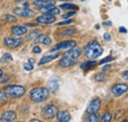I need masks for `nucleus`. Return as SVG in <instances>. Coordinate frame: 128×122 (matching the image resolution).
Listing matches in <instances>:
<instances>
[{"label": "nucleus", "mask_w": 128, "mask_h": 122, "mask_svg": "<svg viewBox=\"0 0 128 122\" xmlns=\"http://www.w3.org/2000/svg\"><path fill=\"white\" fill-rule=\"evenodd\" d=\"M102 53V47L96 40H91L85 47V54L89 59L95 60Z\"/></svg>", "instance_id": "obj_1"}, {"label": "nucleus", "mask_w": 128, "mask_h": 122, "mask_svg": "<svg viewBox=\"0 0 128 122\" xmlns=\"http://www.w3.org/2000/svg\"><path fill=\"white\" fill-rule=\"evenodd\" d=\"M49 96V90L44 87L34 88L30 92V98L34 102H42L46 100Z\"/></svg>", "instance_id": "obj_2"}, {"label": "nucleus", "mask_w": 128, "mask_h": 122, "mask_svg": "<svg viewBox=\"0 0 128 122\" xmlns=\"http://www.w3.org/2000/svg\"><path fill=\"white\" fill-rule=\"evenodd\" d=\"M4 91L6 92L8 98H21L25 94L26 89L20 85H9V86L5 87Z\"/></svg>", "instance_id": "obj_3"}, {"label": "nucleus", "mask_w": 128, "mask_h": 122, "mask_svg": "<svg viewBox=\"0 0 128 122\" xmlns=\"http://www.w3.org/2000/svg\"><path fill=\"white\" fill-rule=\"evenodd\" d=\"M57 112H58V110H57V107L55 106H53V104H48V106H46L42 108V115L44 116V118L49 120V119L54 118L56 116Z\"/></svg>", "instance_id": "obj_4"}, {"label": "nucleus", "mask_w": 128, "mask_h": 122, "mask_svg": "<svg viewBox=\"0 0 128 122\" xmlns=\"http://www.w3.org/2000/svg\"><path fill=\"white\" fill-rule=\"evenodd\" d=\"M14 14L20 16V17H24V18H32L34 16V12L27 8V7H21V8H15L13 10Z\"/></svg>", "instance_id": "obj_5"}, {"label": "nucleus", "mask_w": 128, "mask_h": 122, "mask_svg": "<svg viewBox=\"0 0 128 122\" xmlns=\"http://www.w3.org/2000/svg\"><path fill=\"white\" fill-rule=\"evenodd\" d=\"M4 44L8 47L14 48V47H18L19 46H21L23 44V40L21 38H10V36H8V38H4Z\"/></svg>", "instance_id": "obj_6"}, {"label": "nucleus", "mask_w": 128, "mask_h": 122, "mask_svg": "<svg viewBox=\"0 0 128 122\" xmlns=\"http://www.w3.org/2000/svg\"><path fill=\"white\" fill-rule=\"evenodd\" d=\"M77 62L76 58H73L69 55H65L64 54L62 59L59 61V66L62 67V68H68V67H71L73 65H75Z\"/></svg>", "instance_id": "obj_7"}, {"label": "nucleus", "mask_w": 128, "mask_h": 122, "mask_svg": "<svg viewBox=\"0 0 128 122\" xmlns=\"http://www.w3.org/2000/svg\"><path fill=\"white\" fill-rule=\"evenodd\" d=\"M128 91V85L126 84H116L114 86H112V92L115 96H120L121 94H123L124 92Z\"/></svg>", "instance_id": "obj_8"}, {"label": "nucleus", "mask_w": 128, "mask_h": 122, "mask_svg": "<svg viewBox=\"0 0 128 122\" xmlns=\"http://www.w3.org/2000/svg\"><path fill=\"white\" fill-rule=\"evenodd\" d=\"M75 44H76V42H75V40H64V42H61L57 44L56 46L51 49V51L59 50V49H69V48H71V47H74Z\"/></svg>", "instance_id": "obj_9"}, {"label": "nucleus", "mask_w": 128, "mask_h": 122, "mask_svg": "<svg viewBox=\"0 0 128 122\" xmlns=\"http://www.w3.org/2000/svg\"><path fill=\"white\" fill-rule=\"evenodd\" d=\"M100 104H102V102H100V98H94L87 107V112L88 113H95L96 112V113L98 111V109L100 108Z\"/></svg>", "instance_id": "obj_10"}, {"label": "nucleus", "mask_w": 128, "mask_h": 122, "mask_svg": "<svg viewBox=\"0 0 128 122\" xmlns=\"http://www.w3.org/2000/svg\"><path fill=\"white\" fill-rule=\"evenodd\" d=\"M54 22H55V17L52 15H48L46 13L36 18V23L38 24H52Z\"/></svg>", "instance_id": "obj_11"}, {"label": "nucleus", "mask_w": 128, "mask_h": 122, "mask_svg": "<svg viewBox=\"0 0 128 122\" xmlns=\"http://www.w3.org/2000/svg\"><path fill=\"white\" fill-rule=\"evenodd\" d=\"M58 81H59V80H58L57 77H52V78H50V79L48 80V90H49V92L55 94L56 92L58 91V89H59Z\"/></svg>", "instance_id": "obj_12"}, {"label": "nucleus", "mask_w": 128, "mask_h": 122, "mask_svg": "<svg viewBox=\"0 0 128 122\" xmlns=\"http://www.w3.org/2000/svg\"><path fill=\"white\" fill-rule=\"evenodd\" d=\"M34 42L36 44H46V46H49L51 44V38L49 36H48L46 34H38L34 38Z\"/></svg>", "instance_id": "obj_13"}, {"label": "nucleus", "mask_w": 128, "mask_h": 122, "mask_svg": "<svg viewBox=\"0 0 128 122\" xmlns=\"http://www.w3.org/2000/svg\"><path fill=\"white\" fill-rule=\"evenodd\" d=\"M56 118H57L58 121L60 122H68L70 120L71 116H70V113L67 110H61V111H58L57 112Z\"/></svg>", "instance_id": "obj_14"}, {"label": "nucleus", "mask_w": 128, "mask_h": 122, "mask_svg": "<svg viewBox=\"0 0 128 122\" xmlns=\"http://www.w3.org/2000/svg\"><path fill=\"white\" fill-rule=\"evenodd\" d=\"M1 117L5 120L6 122H10L15 120L17 117V114L15 111H12V110H7V111H4L1 115Z\"/></svg>", "instance_id": "obj_15"}, {"label": "nucleus", "mask_w": 128, "mask_h": 122, "mask_svg": "<svg viewBox=\"0 0 128 122\" xmlns=\"http://www.w3.org/2000/svg\"><path fill=\"white\" fill-rule=\"evenodd\" d=\"M64 54H65V55H69V56H71V57L77 59L81 54H82V51H81V49L79 47H75V46H74V47L69 48L68 51H66Z\"/></svg>", "instance_id": "obj_16"}, {"label": "nucleus", "mask_w": 128, "mask_h": 122, "mask_svg": "<svg viewBox=\"0 0 128 122\" xmlns=\"http://www.w3.org/2000/svg\"><path fill=\"white\" fill-rule=\"evenodd\" d=\"M11 32H13V34L18 36H21L27 34L28 30H27V28L24 27V26H14V27H12Z\"/></svg>", "instance_id": "obj_17"}, {"label": "nucleus", "mask_w": 128, "mask_h": 122, "mask_svg": "<svg viewBox=\"0 0 128 122\" xmlns=\"http://www.w3.org/2000/svg\"><path fill=\"white\" fill-rule=\"evenodd\" d=\"M58 56H59V53H54V54H50V55H46V56H44V57L40 60L38 65H42V64H46V63H48V62H50V61L54 60V59L58 58Z\"/></svg>", "instance_id": "obj_18"}, {"label": "nucleus", "mask_w": 128, "mask_h": 122, "mask_svg": "<svg viewBox=\"0 0 128 122\" xmlns=\"http://www.w3.org/2000/svg\"><path fill=\"white\" fill-rule=\"evenodd\" d=\"M96 64V61L90 59V60L85 61V62H83V63L81 64V69H82V70H89V69L95 67Z\"/></svg>", "instance_id": "obj_19"}, {"label": "nucleus", "mask_w": 128, "mask_h": 122, "mask_svg": "<svg viewBox=\"0 0 128 122\" xmlns=\"http://www.w3.org/2000/svg\"><path fill=\"white\" fill-rule=\"evenodd\" d=\"M49 4H54V2L52 0H34V5L38 8H40V7H44V6H46Z\"/></svg>", "instance_id": "obj_20"}, {"label": "nucleus", "mask_w": 128, "mask_h": 122, "mask_svg": "<svg viewBox=\"0 0 128 122\" xmlns=\"http://www.w3.org/2000/svg\"><path fill=\"white\" fill-rule=\"evenodd\" d=\"M98 119H100V117L98 114H96V112L95 113H88L87 116L85 117V120L87 122H96Z\"/></svg>", "instance_id": "obj_21"}, {"label": "nucleus", "mask_w": 128, "mask_h": 122, "mask_svg": "<svg viewBox=\"0 0 128 122\" xmlns=\"http://www.w3.org/2000/svg\"><path fill=\"white\" fill-rule=\"evenodd\" d=\"M76 32H77V30H76V29H66V30H61V32H59V36H71V34H75Z\"/></svg>", "instance_id": "obj_22"}, {"label": "nucleus", "mask_w": 128, "mask_h": 122, "mask_svg": "<svg viewBox=\"0 0 128 122\" xmlns=\"http://www.w3.org/2000/svg\"><path fill=\"white\" fill-rule=\"evenodd\" d=\"M60 8H61V9H64V10L78 9L77 5H76V4H73V3H65V4H61V5H60Z\"/></svg>", "instance_id": "obj_23"}, {"label": "nucleus", "mask_w": 128, "mask_h": 122, "mask_svg": "<svg viewBox=\"0 0 128 122\" xmlns=\"http://www.w3.org/2000/svg\"><path fill=\"white\" fill-rule=\"evenodd\" d=\"M112 113H110V111H108V112H104V113L102 114L100 120H102V122H110V120H112Z\"/></svg>", "instance_id": "obj_24"}, {"label": "nucleus", "mask_w": 128, "mask_h": 122, "mask_svg": "<svg viewBox=\"0 0 128 122\" xmlns=\"http://www.w3.org/2000/svg\"><path fill=\"white\" fill-rule=\"evenodd\" d=\"M2 18H3L4 20H6L7 22H12V23L17 22V18L15 16L11 15V14H5V15L2 16Z\"/></svg>", "instance_id": "obj_25"}, {"label": "nucleus", "mask_w": 128, "mask_h": 122, "mask_svg": "<svg viewBox=\"0 0 128 122\" xmlns=\"http://www.w3.org/2000/svg\"><path fill=\"white\" fill-rule=\"evenodd\" d=\"M59 13H60V10H59V8H57V7H53V8H51L50 10H48V12H46V14L52 15V16L58 15Z\"/></svg>", "instance_id": "obj_26"}, {"label": "nucleus", "mask_w": 128, "mask_h": 122, "mask_svg": "<svg viewBox=\"0 0 128 122\" xmlns=\"http://www.w3.org/2000/svg\"><path fill=\"white\" fill-rule=\"evenodd\" d=\"M54 7V4H49V5H46V6H44V7H40V8H38L40 9V12H42V13H46L48 10H50L51 8H53Z\"/></svg>", "instance_id": "obj_27"}, {"label": "nucleus", "mask_w": 128, "mask_h": 122, "mask_svg": "<svg viewBox=\"0 0 128 122\" xmlns=\"http://www.w3.org/2000/svg\"><path fill=\"white\" fill-rule=\"evenodd\" d=\"M7 100H8V96L6 92L0 89V102H6Z\"/></svg>", "instance_id": "obj_28"}, {"label": "nucleus", "mask_w": 128, "mask_h": 122, "mask_svg": "<svg viewBox=\"0 0 128 122\" xmlns=\"http://www.w3.org/2000/svg\"><path fill=\"white\" fill-rule=\"evenodd\" d=\"M74 21L72 19H68V20H65V21H62V22H59L57 23V26H65V25H70L72 24Z\"/></svg>", "instance_id": "obj_29"}, {"label": "nucleus", "mask_w": 128, "mask_h": 122, "mask_svg": "<svg viewBox=\"0 0 128 122\" xmlns=\"http://www.w3.org/2000/svg\"><path fill=\"white\" fill-rule=\"evenodd\" d=\"M95 78H96V80L98 82H102V81H104V79H106V75L102 74V73H98V74H96Z\"/></svg>", "instance_id": "obj_30"}, {"label": "nucleus", "mask_w": 128, "mask_h": 122, "mask_svg": "<svg viewBox=\"0 0 128 122\" xmlns=\"http://www.w3.org/2000/svg\"><path fill=\"white\" fill-rule=\"evenodd\" d=\"M38 32L36 30L32 32L29 34V36H28V40H32V38H36L38 36Z\"/></svg>", "instance_id": "obj_31"}, {"label": "nucleus", "mask_w": 128, "mask_h": 122, "mask_svg": "<svg viewBox=\"0 0 128 122\" xmlns=\"http://www.w3.org/2000/svg\"><path fill=\"white\" fill-rule=\"evenodd\" d=\"M24 68H25V70H27V71H32V69H34V65H32V63L28 62V63L24 64Z\"/></svg>", "instance_id": "obj_32"}, {"label": "nucleus", "mask_w": 128, "mask_h": 122, "mask_svg": "<svg viewBox=\"0 0 128 122\" xmlns=\"http://www.w3.org/2000/svg\"><path fill=\"white\" fill-rule=\"evenodd\" d=\"M75 14H76V11H71V12H69V13H66V14H64L62 17H63V19H68V18H70V17L74 16Z\"/></svg>", "instance_id": "obj_33"}, {"label": "nucleus", "mask_w": 128, "mask_h": 122, "mask_svg": "<svg viewBox=\"0 0 128 122\" xmlns=\"http://www.w3.org/2000/svg\"><path fill=\"white\" fill-rule=\"evenodd\" d=\"M18 3H22L21 5L23 6V7H27V8H29V2L28 1H26V0H18Z\"/></svg>", "instance_id": "obj_34"}, {"label": "nucleus", "mask_w": 128, "mask_h": 122, "mask_svg": "<svg viewBox=\"0 0 128 122\" xmlns=\"http://www.w3.org/2000/svg\"><path fill=\"white\" fill-rule=\"evenodd\" d=\"M113 60V57L112 56H108V57H106V58H104L100 62V64H104V63H106V62H110V61Z\"/></svg>", "instance_id": "obj_35"}, {"label": "nucleus", "mask_w": 128, "mask_h": 122, "mask_svg": "<svg viewBox=\"0 0 128 122\" xmlns=\"http://www.w3.org/2000/svg\"><path fill=\"white\" fill-rule=\"evenodd\" d=\"M40 51H42V49H40V46H36L32 47V52H34V53H40Z\"/></svg>", "instance_id": "obj_36"}, {"label": "nucleus", "mask_w": 128, "mask_h": 122, "mask_svg": "<svg viewBox=\"0 0 128 122\" xmlns=\"http://www.w3.org/2000/svg\"><path fill=\"white\" fill-rule=\"evenodd\" d=\"M3 57H4L5 59H7V60H12V59H13L12 55H11V54H9V53H5V54L3 55Z\"/></svg>", "instance_id": "obj_37"}, {"label": "nucleus", "mask_w": 128, "mask_h": 122, "mask_svg": "<svg viewBox=\"0 0 128 122\" xmlns=\"http://www.w3.org/2000/svg\"><path fill=\"white\" fill-rule=\"evenodd\" d=\"M110 34H104V40H110Z\"/></svg>", "instance_id": "obj_38"}, {"label": "nucleus", "mask_w": 128, "mask_h": 122, "mask_svg": "<svg viewBox=\"0 0 128 122\" xmlns=\"http://www.w3.org/2000/svg\"><path fill=\"white\" fill-rule=\"evenodd\" d=\"M122 77L124 78V79H126V80H128V71H125L123 74H122Z\"/></svg>", "instance_id": "obj_39"}, {"label": "nucleus", "mask_w": 128, "mask_h": 122, "mask_svg": "<svg viewBox=\"0 0 128 122\" xmlns=\"http://www.w3.org/2000/svg\"><path fill=\"white\" fill-rule=\"evenodd\" d=\"M112 25V23L110 22V21H108V22H104V26H108V27H110Z\"/></svg>", "instance_id": "obj_40"}, {"label": "nucleus", "mask_w": 128, "mask_h": 122, "mask_svg": "<svg viewBox=\"0 0 128 122\" xmlns=\"http://www.w3.org/2000/svg\"><path fill=\"white\" fill-rule=\"evenodd\" d=\"M119 30H120L121 32H127V30H126L125 28H123V27H121V28L119 29Z\"/></svg>", "instance_id": "obj_41"}, {"label": "nucleus", "mask_w": 128, "mask_h": 122, "mask_svg": "<svg viewBox=\"0 0 128 122\" xmlns=\"http://www.w3.org/2000/svg\"><path fill=\"white\" fill-rule=\"evenodd\" d=\"M34 121H36V122H40V119H32V120H31V122H34Z\"/></svg>", "instance_id": "obj_42"}, {"label": "nucleus", "mask_w": 128, "mask_h": 122, "mask_svg": "<svg viewBox=\"0 0 128 122\" xmlns=\"http://www.w3.org/2000/svg\"><path fill=\"white\" fill-rule=\"evenodd\" d=\"M29 62H30V63H34V59H32V58H30V59H29Z\"/></svg>", "instance_id": "obj_43"}, {"label": "nucleus", "mask_w": 128, "mask_h": 122, "mask_svg": "<svg viewBox=\"0 0 128 122\" xmlns=\"http://www.w3.org/2000/svg\"><path fill=\"white\" fill-rule=\"evenodd\" d=\"M2 76H3V72H2V70L0 69V78H1Z\"/></svg>", "instance_id": "obj_44"}, {"label": "nucleus", "mask_w": 128, "mask_h": 122, "mask_svg": "<svg viewBox=\"0 0 128 122\" xmlns=\"http://www.w3.org/2000/svg\"><path fill=\"white\" fill-rule=\"evenodd\" d=\"M0 121H1V122H6V121H5V120H4V119H3V118H2V117L0 118Z\"/></svg>", "instance_id": "obj_45"}, {"label": "nucleus", "mask_w": 128, "mask_h": 122, "mask_svg": "<svg viewBox=\"0 0 128 122\" xmlns=\"http://www.w3.org/2000/svg\"><path fill=\"white\" fill-rule=\"evenodd\" d=\"M1 27H2V24H1V22H0V30H1Z\"/></svg>", "instance_id": "obj_46"}, {"label": "nucleus", "mask_w": 128, "mask_h": 122, "mask_svg": "<svg viewBox=\"0 0 128 122\" xmlns=\"http://www.w3.org/2000/svg\"><path fill=\"white\" fill-rule=\"evenodd\" d=\"M81 1H85V0H81Z\"/></svg>", "instance_id": "obj_47"}, {"label": "nucleus", "mask_w": 128, "mask_h": 122, "mask_svg": "<svg viewBox=\"0 0 128 122\" xmlns=\"http://www.w3.org/2000/svg\"><path fill=\"white\" fill-rule=\"evenodd\" d=\"M108 1H110V0H108Z\"/></svg>", "instance_id": "obj_48"}]
</instances>
